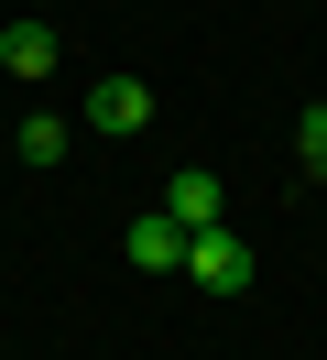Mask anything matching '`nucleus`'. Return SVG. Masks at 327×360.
<instances>
[{"label": "nucleus", "mask_w": 327, "mask_h": 360, "mask_svg": "<svg viewBox=\"0 0 327 360\" xmlns=\"http://www.w3.org/2000/svg\"><path fill=\"white\" fill-rule=\"evenodd\" d=\"M186 273H196L207 295H240V284H251V251H240V229H196V240H186Z\"/></svg>", "instance_id": "nucleus-1"}, {"label": "nucleus", "mask_w": 327, "mask_h": 360, "mask_svg": "<svg viewBox=\"0 0 327 360\" xmlns=\"http://www.w3.org/2000/svg\"><path fill=\"white\" fill-rule=\"evenodd\" d=\"M164 219L186 229V240H196V229H229V197H218V175H207V164H186V175L164 186Z\"/></svg>", "instance_id": "nucleus-2"}, {"label": "nucleus", "mask_w": 327, "mask_h": 360, "mask_svg": "<svg viewBox=\"0 0 327 360\" xmlns=\"http://www.w3.org/2000/svg\"><path fill=\"white\" fill-rule=\"evenodd\" d=\"M87 120H98L109 142H131L153 120V88H142V77H98V88H87Z\"/></svg>", "instance_id": "nucleus-3"}, {"label": "nucleus", "mask_w": 327, "mask_h": 360, "mask_svg": "<svg viewBox=\"0 0 327 360\" xmlns=\"http://www.w3.org/2000/svg\"><path fill=\"white\" fill-rule=\"evenodd\" d=\"M0 77L44 88V77H55V22H0Z\"/></svg>", "instance_id": "nucleus-4"}, {"label": "nucleus", "mask_w": 327, "mask_h": 360, "mask_svg": "<svg viewBox=\"0 0 327 360\" xmlns=\"http://www.w3.org/2000/svg\"><path fill=\"white\" fill-rule=\"evenodd\" d=\"M131 262L142 273H186V229H174L164 207H142V219H131Z\"/></svg>", "instance_id": "nucleus-5"}, {"label": "nucleus", "mask_w": 327, "mask_h": 360, "mask_svg": "<svg viewBox=\"0 0 327 360\" xmlns=\"http://www.w3.org/2000/svg\"><path fill=\"white\" fill-rule=\"evenodd\" d=\"M22 164H65V120H55V110L22 120Z\"/></svg>", "instance_id": "nucleus-6"}, {"label": "nucleus", "mask_w": 327, "mask_h": 360, "mask_svg": "<svg viewBox=\"0 0 327 360\" xmlns=\"http://www.w3.org/2000/svg\"><path fill=\"white\" fill-rule=\"evenodd\" d=\"M295 153H305V164H316V175H327V98H316V110L295 120Z\"/></svg>", "instance_id": "nucleus-7"}]
</instances>
